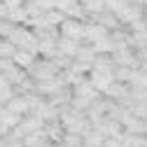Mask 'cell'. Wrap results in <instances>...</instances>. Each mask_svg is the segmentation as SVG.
Wrapping results in <instances>:
<instances>
[{
	"label": "cell",
	"instance_id": "6da1fadb",
	"mask_svg": "<svg viewBox=\"0 0 147 147\" xmlns=\"http://www.w3.org/2000/svg\"><path fill=\"white\" fill-rule=\"evenodd\" d=\"M7 40L16 47V49H30V51H35L38 54V38H35V33H33V28H28V26H19L16 24L14 28H12V33L7 35Z\"/></svg>",
	"mask_w": 147,
	"mask_h": 147
},
{
	"label": "cell",
	"instance_id": "7a4b0ae2",
	"mask_svg": "<svg viewBox=\"0 0 147 147\" xmlns=\"http://www.w3.org/2000/svg\"><path fill=\"white\" fill-rule=\"evenodd\" d=\"M59 70H61V68L54 63V59L40 56V59H35V61L30 63V68H28L26 72H28L35 82H40V80H51V77H56Z\"/></svg>",
	"mask_w": 147,
	"mask_h": 147
},
{
	"label": "cell",
	"instance_id": "3957f363",
	"mask_svg": "<svg viewBox=\"0 0 147 147\" xmlns=\"http://www.w3.org/2000/svg\"><path fill=\"white\" fill-rule=\"evenodd\" d=\"M110 59L115 61V65H126V68H138L140 65V61H138V56H136V49L133 47H119V49H115V51H110Z\"/></svg>",
	"mask_w": 147,
	"mask_h": 147
},
{
	"label": "cell",
	"instance_id": "277c9868",
	"mask_svg": "<svg viewBox=\"0 0 147 147\" xmlns=\"http://www.w3.org/2000/svg\"><path fill=\"white\" fill-rule=\"evenodd\" d=\"M59 35L72 38V40H82L84 38V21L72 19V16H65V19L59 24Z\"/></svg>",
	"mask_w": 147,
	"mask_h": 147
},
{
	"label": "cell",
	"instance_id": "5b68a950",
	"mask_svg": "<svg viewBox=\"0 0 147 147\" xmlns=\"http://www.w3.org/2000/svg\"><path fill=\"white\" fill-rule=\"evenodd\" d=\"M110 30L105 28V26H100V24H96V21H84V38L82 40H86V42H98V40H103L105 35H107Z\"/></svg>",
	"mask_w": 147,
	"mask_h": 147
},
{
	"label": "cell",
	"instance_id": "8992f818",
	"mask_svg": "<svg viewBox=\"0 0 147 147\" xmlns=\"http://www.w3.org/2000/svg\"><path fill=\"white\" fill-rule=\"evenodd\" d=\"M89 19H91V21H96V24H100V26H105L107 30H117V28L121 26V24H119V19H117L112 12H107L105 7H103L100 12H96V14H91Z\"/></svg>",
	"mask_w": 147,
	"mask_h": 147
},
{
	"label": "cell",
	"instance_id": "52a82bcc",
	"mask_svg": "<svg viewBox=\"0 0 147 147\" xmlns=\"http://www.w3.org/2000/svg\"><path fill=\"white\" fill-rule=\"evenodd\" d=\"M112 80H115V75H112V72H103V70H89V82L94 84V86L100 91V94H103V91L110 86V82H112Z\"/></svg>",
	"mask_w": 147,
	"mask_h": 147
},
{
	"label": "cell",
	"instance_id": "ba28073f",
	"mask_svg": "<svg viewBox=\"0 0 147 147\" xmlns=\"http://www.w3.org/2000/svg\"><path fill=\"white\" fill-rule=\"evenodd\" d=\"M5 107H7V110H12V112H16V115H21V117L30 112V105H28L26 96H19V94H14V96L5 103Z\"/></svg>",
	"mask_w": 147,
	"mask_h": 147
},
{
	"label": "cell",
	"instance_id": "9c48e42d",
	"mask_svg": "<svg viewBox=\"0 0 147 147\" xmlns=\"http://www.w3.org/2000/svg\"><path fill=\"white\" fill-rule=\"evenodd\" d=\"M35 59H38V54L30 51V49H16V51H14V56H12V61L19 65V68H24V70H28L30 63H33Z\"/></svg>",
	"mask_w": 147,
	"mask_h": 147
},
{
	"label": "cell",
	"instance_id": "30bf717a",
	"mask_svg": "<svg viewBox=\"0 0 147 147\" xmlns=\"http://www.w3.org/2000/svg\"><path fill=\"white\" fill-rule=\"evenodd\" d=\"M19 119H21V115H16V112H12V110H7L5 105H0V121L3 124H7L12 128V126L19 124Z\"/></svg>",
	"mask_w": 147,
	"mask_h": 147
},
{
	"label": "cell",
	"instance_id": "8fae6325",
	"mask_svg": "<svg viewBox=\"0 0 147 147\" xmlns=\"http://www.w3.org/2000/svg\"><path fill=\"white\" fill-rule=\"evenodd\" d=\"M7 19H9L12 24H24V21L28 19V14H26L24 5H19V7H12V9L7 12Z\"/></svg>",
	"mask_w": 147,
	"mask_h": 147
},
{
	"label": "cell",
	"instance_id": "7c38bea8",
	"mask_svg": "<svg viewBox=\"0 0 147 147\" xmlns=\"http://www.w3.org/2000/svg\"><path fill=\"white\" fill-rule=\"evenodd\" d=\"M61 142H63L65 147H80V145H82V136L75 133V131H65V133L61 136Z\"/></svg>",
	"mask_w": 147,
	"mask_h": 147
},
{
	"label": "cell",
	"instance_id": "4fadbf2b",
	"mask_svg": "<svg viewBox=\"0 0 147 147\" xmlns=\"http://www.w3.org/2000/svg\"><path fill=\"white\" fill-rule=\"evenodd\" d=\"M14 51H16V47L7 38H0V59H12Z\"/></svg>",
	"mask_w": 147,
	"mask_h": 147
},
{
	"label": "cell",
	"instance_id": "5bb4252c",
	"mask_svg": "<svg viewBox=\"0 0 147 147\" xmlns=\"http://www.w3.org/2000/svg\"><path fill=\"white\" fill-rule=\"evenodd\" d=\"M14 26H16V24H12L7 16H5V19H0V38H7V35L12 33V28H14Z\"/></svg>",
	"mask_w": 147,
	"mask_h": 147
},
{
	"label": "cell",
	"instance_id": "9a60e30c",
	"mask_svg": "<svg viewBox=\"0 0 147 147\" xmlns=\"http://www.w3.org/2000/svg\"><path fill=\"white\" fill-rule=\"evenodd\" d=\"M72 3H77V0H54V7L63 12V9H68V7L72 5Z\"/></svg>",
	"mask_w": 147,
	"mask_h": 147
},
{
	"label": "cell",
	"instance_id": "2e32d148",
	"mask_svg": "<svg viewBox=\"0 0 147 147\" xmlns=\"http://www.w3.org/2000/svg\"><path fill=\"white\" fill-rule=\"evenodd\" d=\"M7 12H9V7H7L5 3H0V19H5V16H7Z\"/></svg>",
	"mask_w": 147,
	"mask_h": 147
},
{
	"label": "cell",
	"instance_id": "e0dca14e",
	"mask_svg": "<svg viewBox=\"0 0 147 147\" xmlns=\"http://www.w3.org/2000/svg\"><path fill=\"white\" fill-rule=\"evenodd\" d=\"M7 133H9V126L0 121V138H3V136H7Z\"/></svg>",
	"mask_w": 147,
	"mask_h": 147
},
{
	"label": "cell",
	"instance_id": "ac0fdd59",
	"mask_svg": "<svg viewBox=\"0 0 147 147\" xmlns=\"http://www.w3.org/2000/svg\"><path fill=\"white\" fill-rule=\"evenodd\" d=\"M47 147H65V145L59 140V142H47Z\"/></svg>",
	"mask_w": 147,
	"mask_h": 147
},
{
	"label": "cell",
	"instance_id": "d6986e66",
	"mask_svg": "<svg viewBox=\"0 0 147 147\" xmlns=\"http://www.w3.org/2000/svg\"><path fill=\"white\" fill-rule=\"evenodd\" d=\"M124 3H136V5H140V0H124Z\"/></svg>",
	"mask_w": 147,
	"mask_h": 147
},
{
	"label": "cell",
	"instance_id": "ffe728a7",
	"mask_svg": "<svg viewBox=\"0 0 147 147\" xmlns=\"http://www.w3.org/2000/svg\"><path fill=\"white\" fill-rule=\"evenodd\" d=\"M140 5H142V7H147V0H140Z\"/></svg>",
	"mask_w": 147,
	"mask_h": 147
},
{
	"label": "cell",
	"instance_id": "44dd1931",
	"mask_svg": "<svg viewBox=\"0 0 147 147\" xmlns=\"http://www.w3.org/2000/svg\"><path fill=\"white\" fill-rule=\"evenodd\" d=\"M24 3H28V0H24Z\"/></svg>",
	"mask_w": 147,
	"mask_h": 147
},
{
	"label": "cell",
	"instance_id": "7402d4cb",
	"mask_svg": "<svg viewBox=\"0 0 147 147\" xmlns=\"http://www.w3.org/2000/svg\"><path fill=\"white\" fill-rule=\"evenodd\" d=\"M80 3H84V0H80Z\"/></svg>",
	"mask_w": 147,
	"mask_h": 147
},
{
	"label": "cell",
	"instance_id": "603a6c76",
	"mask_svg": "<svg viewBox=\"0 0 147 147\" xmlns=\"http://www.w3.org/2000/svg\"><path fill=\"white\" fill-rule=\"evenodd\" d=\"M80 147H84V145H80Z\"/></svg>",
	"mask_w": 147,
	"mask_h": 147
}]
</instances>
